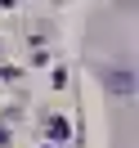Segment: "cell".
Here are the masks:
<instances>
[{"instance_id":"obj_1","label":"cell","mask_w":139,"mask_h":148,"mask_svg":"<svg viewBox=\"0 0 139 148\" xmlns=\"http://www.w3.org/2000/svg\"><path fill=\"white\" fill-rule=\"evenodd\" d=\"M67 135H72L67 117H49V139H67Z\"/></svg>"},{"instance_id":"obj_2","label":"cell","mask_w":139,"mask_h":148,"mask_svg":"<svg viewBox=\"0 0 139 148\" xmlns=\"http://www.w3.org/2000/svg\"><path fill=\"white\" fill-rule=\"evenodd\" d=\"M130 81H135L130 72H117V76H112V90H121V94H126V90H130Z\"/></svg>"}]
</instances>
